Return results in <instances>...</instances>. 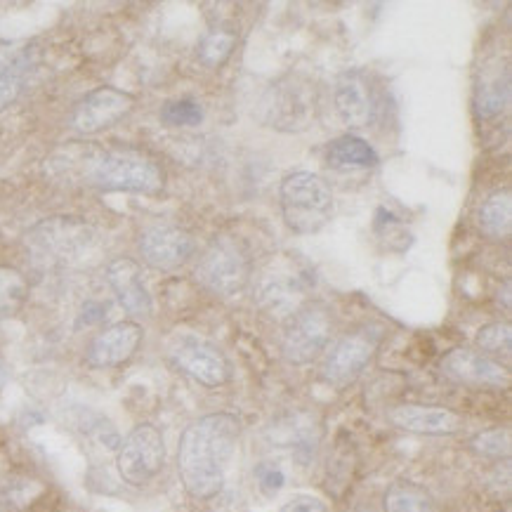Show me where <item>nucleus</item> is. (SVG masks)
Wrapping results in <instances>:
<instances>
[{
	"instance_id": "f3484780",
	"label": "nucleus",
	"mask_w": 512,
	"mask_h": 512,
	"mask_svg": "<svg viewBox=\"0 0 512 512\" xmlns=\"http://www.w3.org/2000/svg\"><path fill=\"white\" fill-rule=\"evenodd\" d=\"M390 420L413 435H454L463 428V418L446 406L402 404L390 411Z\"/></svg>"
},
{
	"instance_id": "aec40b11",
	"label": "nucleus",
	"mask_w": 512,
	"mask_h": 512,
	"mask_svg": "<svg viewBox=\"0 0 512 512\" xmlns=\"http://www.w3.org/2000/svg\"><path fill=\"white\" fill-rule=\"evenodd\" d=\"M328 163L333 168H373L378 163L376 149L357 135H343L328 144Z\"/></svg>"
},
{
	"instance_id": "dca6fc26",
	"label": "nucleus",
	"mask_w": 512,
	"mask_h": 512,
	"mask_svg": "<svg viewBox=\"0 0 512 512\" xmlns=\"http://www.w3.org/2000/svg\"><path fill=\"white\" fill-rule=\"evenodd\" d=\"M142 326L135 321H121L102 331L88 347V364L97 369H109L128 361L142 345Z\"/></svg>"
},
{
	"instance_id": "bb28decb",
	"label": "nucleus",
	"mask_w": 512,
	"mask_h": 512,
	"mask_svg": "<svg viewBox=\"0 0 512 512\" xmlns=\"http://www.w3.org/2000/svg\"><path fill=\"white\" fill-rule=\"evenodd\" d=\"M475 343H477L479 350H484V352L510 354V347H512L510 324H505V321H498V324L482 326L477 331Z\"/></svg>"
},
{
	"instance_id": "a878e982",
	"label": "nucleus",
	"mask_w": 512,
	"mask_h": 512,
	"mask_svg": "<svg viewBox=\"0 0 512 512\" xmlns=\"http://www.w3.org/2000/svg\"><path fill=\"white\" fill-rule=\"evenodd\" d=\"M161 121L166 126L173 128H185V126H199L203 121V109L199 102L182 97V100H170L163 104L161 109Z\"/></svg>"
},
{
	"instance_id": "7ed1b4c3",
	"label": "nucleus",
	"mask_w": 512,
	"mask_h": 512,
	"mask_svg": "<svg viewBox=\"0 0 512 512\" xmlns=\"http://www.w3.org/2000/svg\"><path fill=\"white\" fill-rule=\"evenodd\" d=\"M281 213L295 234H317L333 218L331 187L314 173H291L279 189Z\"/></svg>"
},
{
	"instance_id": "0eeeda50",
	"label": "nucleus",
	"mask_w": 512,
	"mask_h": 512,
	"mask_svg": "<svg viewBox=\"0 0 512 512\" xmlns=\"http://www.w3.org/2000/svg\"><path fill=\"white\" fill-rule=\"evenodd\" d=\"M380 338H383V333L376 326L354 328L352 333L340 338L324 361L321 376L326 383L333 387L352 385L376 357Z\"/></svg>"
},
{
	"instance_id": "a211bd4d",
	"label": "nucleus",
	"mask_w": 512,
	"mask_h": 512,
	"mask_svg": "<svg viewBox=\"0 0 512 512\" xmlns=\"http://www.w3.org/2000/svg\"><path fill=\"white\" fill-rule=\"evenodd\" d=\"M107 281L111 291L116 293L118 303L123 305V310L135 314V317H149L152 314V295H149L147 286H144L142 269L135 260L116 258L114 262H109Z\"/></svg>"
},
{
	"instance_id": "9d476101",
	"label": "nucleus",
	"mask_w": 512,
	"mask_h": 512,
	"mask_svg": "<svg viewBox=\"0 0 512 512\" xmlns=\"http://www.w3.org/2000/svg\"><path fill=\"white\" fill-rule=\"evenodd\" d=\"M265 109L267 123H272V128L305 130L314 118L317 97L303 76H286L269 90Z\"/></svg>"
},
{
	"instance_id": "20e7f679",
	"label": "nucleus",
	"mask_w": 512,
	"mask_h": 512,
	"mask_svg": "<svg viewBox=\"0 0 512 512\" xmlns=\"http://www.w3.org/2000/svg\"><path fill=\"white\" fill-rule=\"evenodd\" d=\"M251 277V255L234 236L215 239L196 265V281L206 291L222 295V298L244 291Z\"/></svg>"
},
{
	"instance_id": "9b49d317",
	"label": "nucleus",
	"mask_w": 512,
	"mask_h": 512,
	"mask_svg": "<svg viewBox=\"0 0 512 512\" xmlns=\"http://www.w3.org/2000/svg\"><path fill=\"white\" fill-rule=\"evenodd\" d=\"M26 239L38 255L50 260H67L93 244L95 232L76 218H50L31 229Z\"/></svg>"
},
{
	"instance_id": "1a4fd4ad",
	"label": "nucleus",
	"mask_w": 512,
	"mask_h": 512,
	"mask_svg": "<svg viewBox=\"0 0 512 512\" xmlns=\"http://www.w3.org/2000/svg\"><path fill=\"white\" fill-rule=\"evenodd\" d=\"M307 286L310 279L293 262H272L258 274L255 300L265 312L288 319L298 307H303L298 303L303 300Z\"/></svg>"
},
{
	"instance_id": "c85d7f7f",
	"label": "nucleus",
	"mask_w": 512,
	"mask_h": 512,
	"mask_svg": "<svg viewBox=\"0 0 512 512\" xmlns=\"http://www.w3.org/2000/svg\"><path fill=\"white\" fill-rule=\"evenodd\" d=\"M255 477H258L260 487L265 489L267 494H272V491H279L281 487H284V482H286L284 472H281L277 465H272V463L258 465V470H255Z\"/></svg>"
},
{
	"instance_id": "f257e3e1",
	"label": "nucleus",
	"mask_w": 512,
	"mask_h": 512,
	"mask_svg": "<svg viewBox=\"0 0 512 512\" xmlns=\"http://www.w3.org/2000/svg\"><path fill=\"white\" fill-rule=\"evenodd\" d=\"M239 430L241 423L232 413H210L182 432L177 470L189 496L206 501L220 494Z\"/></svg>"
},
{
	"instance_id": "6ab92c4d",
	"label": "nucleus",
	"mask_w": 512,
	"mask_h": 512,
	"mask_svg": "<svg viewBox=\"0 0 512 512\" xmlns=\"http://www.w3.org/2000/svg\"><path fill=\"white\" fill-rule=\"evenodd\" d=\"M510 102V71L496 69L482 76V83L475 90V114L479 121H491L501 116Z\"/></svg>"
},
{
	"instance_id": "2eb2a0df",
	"label": "nucleus",
	"mask_w": 512,
	"mask_h": 512,
	"mask_svg": "<svg viewBox=\"0 0 512 512\" xmlns=\"http://www.w3.org/2000/svg\"><path fill=\"white\" fill-rule=\"evenodd\" d=\"M333 100H336L338 116L350 128H369L376 116V100H373L369 78L357 69L340 74Z\"/></svg>"
},
{
	"instance_id": "423d86ee",
	"label": "nucleus",
	"mask_w": 512,
	"mask_h": 512,
	"mask_svg": "<svg viewBox=\"0 0 512 512\" xmlns=\"http://www.w3.org/2000/svg\"><path fill=\"white\" fill-rule=\"evenodd\" d=\"M168 359L173 361L175 369L206 387H220L232 378V366L225 354L206 338L192 336V333H177L170 338Z\"/></svg>"
},
{
	"instance_id": "7c9ffc66",
	"label": "nucleus",
	"mask_w": 512,
	"mask_h": 512,
	"mask_svg": "<svg viewBox=\"0 0 512 512\" xmlns=\"http://www.w3.org/2000/svg\"><path fill=\"white\" fill-rule=\"evenodd\" d=\"M5 383H8V371H5L3 361H0V390H3Z\"/></svg>"
},
{
	"instance_id": "b1692460",
	"label": "nucleus",
	"mask_w": 512,
	"mask_h": 512,
	"mask_svg": "<svg viewBox=\"0 0 512 512\" xmlns=\"http://www.w3.org/2000/svg\"><path fill=\"white\" fill-rule=\"evenodd\" d=\"M385 512H437L435 501L425 489L411 482H397L385 491Z\"/></svg>"
},
{
	"instance_id": "393cba45",
	"label": "nucleus",
	"mask_w": 512,
	"mask_h": 512,
	"mask_svg": "<svg viewBox=\"0 0 512 512\" xmlns=\"http://www.w3.org/2000/svg\"><path fill=\"white\" fill-rule=\"evenodd\" d=\"M29 295V284L17 269L0 267V321L15 314Z\"/></svg>"
},
{
	"instance_id": "ddd939ff",
	"label": "nucleus",
	"mask_w": 512,
	"mask_h": 512,
	"mask_svg": "<svg viewBox=\"0 0 512 512\" xmlns=\"http://www.w3.org/2000/svg\"><path fill=\"white\" fill-rule=\"evenodd\" d=\"M140 253L149 267L170 272L192 258L194 239L180 227L154 225L140 236Z\"/></svg>"
},
{
	"instance_id": "cd10ccee",
	"label": "nucleus",
	"mask_w": 512,
	"mask_h": 512,
	"mask_svg": "<svg viewBox=\"0 0 512 512\" xmlns=\"http://www.w3.org/2000/svg\"><path fill=\"white\" fill-rule=\"evenodd\" d=\"M472 451L487 456V458H501L510 454V432L508 430H487L479 432V435L472 437Z\"/></svg>"
},
{
	"instance_id": "4468645a",
	"label": "nucleus",
	"mask_w": 512,
	"mask_h": 512,
	"mask_svg": "<svg viewBox=\"0 0 512 512\" xmlns=\"http://www.w3.org/2000/svg\"><path fill=\"white\" fill-rule=\"evenodd\" d=\"M439 369L449 380L470 387H508L510 373L498 361L484 357V354L472 350H451L444 354Z\"/></svg>"
},
{
	"instance_id": "412c9836",
	"label": "nucleus",
	"mask_w": 512,
	"mask_h": 512,
	"mask_svg": "<svg viewBox=\"0 0 512 512\" xmlns=\"http://www.w3.org/2000/svg\"><path fill=\"white\" fill-rule=\"evenodd\" d=\"M236 41H239V31L234 24L220 22L218 26H210L199 43V62L208 69H220L232 57Z\"/></svg>"
},
{
	"instance_id": "6e6552de",
	"label": "nucleus",
	"mask_w": 512,
	"mask_h": 512,
	"mask_svg": "<svg viewBox=\"0 0 512 512\" xmlns=\"http://www.w3.org/2000/svg\"><path fill=\"white\" fill-rule=\"evenodd\" d=\"M166 463V444L163 435L154 425L142 423L130 432L126 442L118 449V475L133 487H144L159 475Z\"/></svg>"
},
{
	"instance_id": "39448f33",
	"label": "nucleus",
	"mask_w": 512,
	"mask_h": 512,
	"mask_svg": "<svg viewBox=\"0 0 512 512\" xmlns=\"http://www.w3.org/2000/svg\"><path fill=\"white\" fill-rule=\"evenodd\" d=\"M333 312L326 303H305L286 321L281 352L291 364H310L331 343Z\"/></svg>"
},
{
	"instance_id": "f03ea898",
	"label": "nucleus",
	"mask_w": 512,
	"mask_h": 512,
	"mask_svg": "<svg viewBox=\"0 0 512 512\" xmlns=\"http://www.w3.org/2000/svg\"><path fill=\"white\" fill-rule=\"evenodd\" d=\"M88 182L104 192L156 194L163 189L166 175L156 159L133 147H116L95 152L85 166Z\"/></svg>"
},
{
	"instance_id": "4be33fe9",
	"label": "nucleus",
	"mask_w": 512,
	"mask_h": 512,
	"mask_svg": "<svg viewBox=\"0 0 512 512\" xmlns=\"http://www.w3.org/2000/svg\"><path fill=\"white\" fill-rule=\"evenodd\" d=\"M512 225V196L510 189L503 187L489 196L479 208V229L491 239H501L510 234Z\"/></svg>"
},
{
	"instance_id": "5701e85b",
	"label": "nucleus",
	"mask_w": 512,
	"mask_h": 512,
	"mask_svg": "<svg viewBox=\"0 0 512 512\" xmlns=\"http://www.w3.org/2000/svg\"><path fill=\"white\" fill-rule=\"evenodd\" d=\"M29 50L0 55V111H5L22 93L24 76L29 71Z\"/></svg>"
},
{
	"instance_id": "f8f14e48",
	"label": "nucleus",
	"mask_w": 512,
	"mask_h": 512,
	"mask_svg": "<svg viewBox=\"0 0 512 512\" xmlns=\"http://www.w3.org/2000/svg\"><path fill=\"white\" fill-rule=\"evenodd\" d=\"M135 107V97L118 88H97L88 93L83 100H78L71 114V126L83 135L102 133L111 126H116L121 118H126Z\"/></svg>"
},
{
	"instance_id": "c756f323",
	"label": "nucleus",
	"mask_w": 512,
	"mask_h": 512,
	"mask_svg": "<svg viewBox=\"0 0 512 512\" xmlns=\"http://www.w3.org/2000/svg\"><path fill=\"white\" fill-rule=\"evenodd\" d=\"M279 512H328L326 503L312 496H295Z\"/></svg>"
},
{
	"instance_id": "2f4dec72",
	"label": "nucleus",
	"mask_w": 512,
	"mask_h": 512,
	"mask_svg": "<svg viewBox=\"0 0 512 512\" xmlns=\"http://www.w3.org/2000/svg\"><path fill=\"white\" fill-rule=\"evenodd\" d=\"M345 512H373V510H371V508H366V505H354V508L345 510Z\"/></svg>"
}]
</instances>
